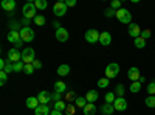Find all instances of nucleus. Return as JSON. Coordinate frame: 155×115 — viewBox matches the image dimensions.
I'll use <instances>...</instances> for the list:
<instances>
[{
	"mask_svg": "<svg viewBox=\"0 0 155 115\" xmlns=\"http://www.w3.org/2000/svg\"><path fill=\"white\" fill-rule=\"evenodd\" d=\"M37 8L34 6V2H28V3H25L23 8H22V14L23 17H27V19H34L37 14Z\"/></svg>",
	"mask_w": 155,
	"mask_h": 115,
	"instance_id": "1",
	"label": "nucleus"
},
{
	"mask_svg": "<svg viewBox=\"0 0 155 115\" xmlns=\"http://www.w3.org/2000/svg\"><path fill=\"white\" fill-rule=\"evenodd\" d=\"M116 19L123 23H129V25L132 23V14H130V11L126 9V8H121V9L116 11Z\"/></svg>",
	"mask_w": 155,
	"mask_h": 115,
	"instance_id": "2",
	"label": "nucleus"
},
{
	"mask_svg": "<svg viewBox=\"0 0 155 115\" xmlns=\"http://www.w3.org/2000/svg\"><path fill=\"white\" fill-rule=\"evenodd\" d=\"M34 56H36L34 48L27 47V48H23V50H22V61H23L25 64H33V62L36 61Z\"/></svg>",
	"mask_w": 155,
	"mask_h": 115,
	"instance_id": "3",
	"label": "nucleus"
},
{
	"mask_svg": "<svg viewBox=\"0 0 155 115\" xmlns=\"http://www.w3.org/2000/svg\"><path fill=\"white\" fill-rule=\"evenodd\" d=\"M118 73H120V66L116 62H110L109 66L106 67V78H109V79L118 76Z\"/></svg>",
	"mask_w": 155,
	"mask_h": 115,
	"instance_id": "4",
	"label": "nucleus"
},
{
	"mask_svg": "<svg viewBox=\"0 0 155 115\" xmlns=\"http://www.w3.org/2000/svg\"><path fill=\"white\" fill-rule=\"evenodd\" d=\"M20 39L23 42H33L34 41V31L30 27H23L20 30Z\"/></svg>",
	"mask_w": 155,
	"mask_h": 115,
	"instance_id": "5",
	"label": "nucleus"
},
{
	"mask_svg": "<svg viewBox=\"0 0 155 115\" xmlns=\"http://www.w3.org/2000/svg\"><path fill=\"white\" fill-rule=\"evenodd\" d=\"M8 61L12 62V64L20 62L22 61V52H20L19 48H9V52H8Z\"/></svg>",
	"mask_w": 155,
	"mask_h": 115,
	"instance_id": "6",
	"label": "nucleus"
},
{
	"mask_svg": "<svg viewBox=\"0 0 155 115\" xmlns=\"http://www.w3.org/2000/svg\"><path fill=\"white\" fill-rule=\"evenodd\" d=\"M99 36H101V33L99 31H96V30H87V33H85V41L88 42V44H96V42H99Z\"/></svg>",
	"mask_w": 155,
	"mask_h": 115,
	"instance_id": "7",
	"label": "nucleus"
},
{
	"mask_svg": "<svg viewBox=\"0 0 155 115\" xmlns=\"http://www.w3.org/2000/svg\"><path fill=\"white\" fill-rule=\"evenodd\" d=\"M53 12H54V16H58V17L65 16V12H67V5H65V2H58V3H54Z\"/></svg>",
	"mask_w": 155,
	"mask_h": 115,
	"instance_id": "8",
	"label": "nucleus"
},
{
	"mask_svg": "<svg viewBox=\"0 0 155 115\" xmlns=\"http://www.w3.org/2000/svg\"><path fill=\"white\" fill-rule=\"evenodd\" d=\"M37 100H39V103H41V104H48L50 101L53 100V95H51L50 92H47V90H42V92H39Z\"/></svg>",
	"mask_w": 155,
	"mask_h": 115,
	"instance_id": "9",
	"label": "nucleus"
},
{
	"mask_svg": "<svg viewBox=\"0 0 155 115\" xmlns=\"http://www.w3.org/2000/svg\"><path fill=\"white\" fill-rule=\"evenodd\" d=\"M127 33L130 37H134V39H137V37L141 36V30H140V25L137 23H130L129 25V28H127Z\"/></svg>",
	"mask_w": 155,
	"mask_h": 115,
	"instance_id": "10",
	"label": "nucleus"
},
{
	"mask_svg": "<svg viewBox=\"0 0 155 115\" xmlns=\"http://www.w3.org/2000/svg\"><path fill=\"white\" fill-rule=\"evenodd\" d=\"M127 78L130 79L132 83H134V81H140L141 75H140L138 67H130V69H129V72H127Z\"/></svg>",
	"mask_w": 155,
	"mask_h": 115,
	"instance_id": "11",
	"label": "nucleus"
},
{
	"mask_svg": "<svg viewBox=\"0 0 155 115\" xmlns=\"http://www.w3.org/2000/svg\"><path fill=\"white\" fill-rule=\"evenodd\" d=\"M113 107H115V110L123 112V110L127 109V101H126L124 98H116L115 103H113Z\"/></svg>",
	"mask_w": 155,
	"mask_h": 115,
	"instance_id": "12",
	"label": "nucleus"
},
{
	"mask_svg": "<svg viewBox=\"0 0 155 115\" xmlns=\"http://www.w3.org/2000/svg\"><path fill=\"white\" fill-rule=\"evenodd\" d=\"M56 39H58L59 42H65V41L68 39V31H67L65 28L56 30Z\"/></svg>",
	"mask_w": 155,
	"mask_h": 115,
	"instance_id": "13",
	"label": "nucleus"
},
{
	"mask_svg": "<svg viewBox=\"0 0 155 115\" xmlns=\"http://www.w3.org/2000/svg\"><path fill=\"white\" fill-rule=\"evenodd\" d=\"M110 42H112L110 33H109V31H102L101 36H99V44H101V45H110Z\"/></svg>",
	"mask_w": 155,
	"mask_h": 115,
	"instance_id": "14",
	"label": "nucleus"
},
{
	"mask_svg": "<svg viewBox=\"0 0 155 115\" xmlns=\"http://www.w3.org/2000/svg\"><path fill=\"white\" fill-rule=\"evenodd\" d=\"M2 8L6 12H12L14 8H16V2H14V0H3V2H2Z\"/></svg>",
	"mask_w": 155,
	"mask_h": 115,
	"instance_id": "15",
	"label": "nucleus"
},
{
	"mask_svg": "<svg viewBox=\"0 0 155 115\" xmlns=\"http://www.w3.org/2000/svg\"><path fill=\"white\" fill-rule=\"evenodd\" d=\"M39 100H37V96H30V98H27V107L28 109H33V110H36L37 107H39Z\"/></svg>",
	"mask_w": 155,
	"mask_h": 115,
	"instance_id": "16",
	"label": "nucleus"
},
{
	"mask_svg": "<svg viewBox=\"0 0 155 115\" xmlns=\"http://www.w3.org/2000/svg\"><path fill=\"white\" fill-rule=\"evenodd\" d=\"M8 41L11 42V44H17V42H20L22 39H20V33L19 31H9L8 33Z\"/></svg>",
	"mask_w": 155,
	"mask_h": 115,
	"instance_id": "17",
	"label": "nucleus"
},
{
	"mask_svg": "<svg viewBox=\"0 0 155 115\" xmlns=\"http://www.w3.org/2000/svg\"><path fill=\"white\" fill-rule=\"evenodd\" d=\"M34 113H36V115H50L51 110H50L48 104H39V107L34 110Z\"/></svg>",
	"mask_w": 155,
	"mask_h": 115,
	"instance_id": "18",
	"label": "nucleus"
},
{
	"mask_svg": "<svg viewBox=\"0 0 155 115\" xmlns=\"http://www.w3.org/2000/svg\"><path fill=\"white\" fill-rule=\"evenodd\" d=\"M99 98V95H98V92L96 90H88L87 92V95H85V100H87V103H96V100Z\"/></svg>",
	"mask_w": 155,
	"mask_h": 115,
	"instance_id": "19",
	"label": "nucleus"
},
{
	"mask_svg": "<svg viewBox=\"0 0 155 115\" xmlns=\"http://www.w3.org/2000/svg\"><path fill=\"white\" fill-rule=\"evenodd\" d=\"M115 112V107H113V104H109V103H106L104 106H101V113L102 115H112Z\"/></svg>",
	"mask_w": 155,
	"mask_h": 115,
	"instance_id": "20",
	"label": "nucleus"
},
{
	"mask_svg": "<svg viewBox=\"0 0 155 115\" xmlns=\"http://www.w3.org/2000/svg\"><path fill=\"white\" fill-rule=\"evenodd\" d=\"M58 75L59 76H67L70 75V66H67V64H62V66L58 67Z\"/></svg>",
	"mask_w": 155,
	"mask_h": 115,
	"instance_id": "21",
	"label": "nucleus"
},
{
	"mask_svg": "<svg viewBox=\"0 0 155 115\" xmlns=\"http://www.w3.org/2000/svg\"><path fill=\"white\" fill-rule=\"evenodd\" d=\"M54 90H56L58 93L67 92V84H65V83H62V81H56V83H54Z\"/></svg>",
	"mask_w": 155,
	"mask_h": 115,
	"instance_id": "22",
	"label": "nucleus"
},
{
	"mask_svg": "<svg viewBox=\"0 0 155 115\" xmlns=\"http://www.w3.org/2000/svg\"><path fill=\"white\" fill-rule=\"evenodd\" d=\"M96 113V106L93 103H87V106L84 107V115H95Z\"/></svg>",
	"mask_w": 155,
	"mask_h": 115,
	"instance_id": "23",
	"label": "nucleus"
},
{
	"mask_svg": "<svg viewBox=\"0 0 155 115\" xmlns=\"http://www.w3.org/2000/svg\"><path fill=\"white\" fill-rule=\"evenodd\" d=\"M124 92H126V89H124L123 84H118V86L115 87V95H116V98H123Z\"/></svg>",
	"mask_w": 155,
	"mask_h": 115,
	"instance_id": "24",
	"label": "nucleus"
},
{
	"mask_svg": "<svg viewBox=\"0 0 155 115\" xmlns=\"http://www.w3.org/2000/svg\"><path fill=\"white\" fill-rule=\"evenodd\" d=\"M34 6H36L37 9H41V11H44V9H47L48 3L45 2V0H34Z\"/></svg>",
	"mask_w": 155,
	"mask_h": 115,
	"instance_id": "25",
	"label": "nucleus"
},
{
	"mask_svg": "<svg viewBox=\"0 0 155 115\" xmlns=\"http://www.w3.org/2000/svg\"><path fill=\"white\" fill-rule=\"evenodd\" d=\"M134 45H135L137 48H144V47H146V41L140 36V37H137V39H134Z\"/></svg>",
	"mask_w": 155,
	"mask_h": 115,
	"instance_id": "26",
	"label": "nucleus"
},
{
	"mask_svg": "<svg viewBox=\"0 0 155 115\" xmlns=\"http://www.w3.org/2000/svg\"><path fill=\"white\" fill-rule=\"evenodd\" d=\"M74 104H76V107L84 109V107L87 106V100H85V98H82V96H78V98H76V101H74Z\"/></svg>",
	"mask_w": 155,
	"mask_h": 115,
	"instance_id": "27",
	"label": "nucleus"
},
{
	"mask_svg": "<svg viewBox=\"0 0 155 115\" xmlns=\"http://www.w3.org/2000/svg\"><path fill=\"white\" fill-rule=\"evenodd\" d=\"M45 17L42 16V14H37L36 17H34V23L37 25V27H44V25H45Z\"/></svg>",
	"mask_w": 155,
	"mask_h": 115,
	"instance_id": "28",
	"label": "nucleus"
},
{
	"mask_svg": "<svg viewBox=\"0 0 155 115\" xmlns=\"http://www.w3.org/2000/svg\"><path fill=\"white\" fill-rule=\"evenodd\" d=\"M141 90V83L140 81H134L132 84H130V92L132 93H138Z\"/></svg>",
	"mask_w": 155,
	"mask_h": 115,
	"instance_id": "29",
	"label": "nucleus"
},
{
	"mask_svg": "<svg viewBox=\"0 0 155 115\" xmlns=\"http://www.w3.org/2000/svg\"><path fill=\"white\" fill-rule=\"evenodd\" d=\"M20 22H17V20H12L11 23H9V31H19L20 33Z\"/></svg>",
	"mask_w": 155,
	"mask_h": 115,
	"instance_id": "30",
	"label": "nucleus"
},
{
	"mask_svg": "<svg viewBox=\"0 0 155 115\" xmlns=\"http://www.w3.org/2000/svg\"><path fill=\"white\" fill-rule=\"evenodd\" d=\"M115 100H116V95H115V92H107V93H106V103H109V104H113V103H115Z\"/></svg>",
	"mask_w": 155,
	"mask_h": 115,
	"instance_id": "31",
	"label": "nucleus"
},
{
	"mask_svg": "<svg viewBox=\"0 0 155 115\" xmlns=\"http://www.w3.org/2000/svg\"><path fill=\"white\" fill-rule=\"evenodd\" d=\"M54 109H56V110H59V112H64V110L67 109V104L64 103L62 100H61V101H56V103H54Z\"/></svg>",
	"mask_w": 155,
	"mask_h": 115,
	"instance_id": "32",
	"label": "nucleus"
},
{
	"mask_svg": "<svg viewBox=\"0 0 155 115\" xmlns=\"http://www.w3.org/2000/svg\"><path fill=\"white\" fill-rule=\"evenodd\" d=\"M146 106L147 107H155V95H149L147 98H146Z\"/></svg>",
	"mask_w": 155,
	"mask_h": 115,
	"instance_id": "33",
	"label": "nucleus"
},
{
	"mask_svg": "<svg viewBox=\"0 0 155 115\" xmlns=\"http://www.w3.org/2000/svg\"><path fill=\"white\" fill-rule=\"evenodd\" d=\"M76 98H78V96H76V93H74L73 90L65 93V100H67V101H70V103H74V101H76Z\"/></svg>",
	"mask_w": 155,
	"mask_h": 115,
	"instance_id": "34",
	"label": "nucleus"
},
{
	"mask_svg": "<svg viewBox=\"0 0 155 115\" xmlns=\"http://www.w3.org/2000/svg\"><path fill=\"white\" fill-rule=\"evenodd\" d=\"M104 16L109 17V19H110V17H116V11L112 9V8H107V9L104 11Z\"/></svg>",
	"mask_w": 155,
	"mask_h": 115,
	"instance_id": "35",
	"label": "nucleus"
},
{
	"mask_svg": "<svg viewBox=\"0 0 155 115\" xmlns=\"http://www.w3.org/2000/svg\"><path fill=\"white\" fill-rule=\"evenodd\" d=\"M109 78H101L99 81H98V87H102V89H104V87H109Z\"/></svg>",
	"mask_w": 155,
	"mask_h": 115,
	"instance_id": "36",
	"label": "nucleus"
},
{
	"mask_svg": "<svg viewBox=\"0 0 155 115\" xmlns=\"http://www.w3.org/2000/svg\"><path fill=\"white\" fill-rule=\"evenodd\" d=\"M22 70H25V64H22V62H16V64H14V72H16V73H20Z\"/></svg>",
	"mask_w": 155,
	"mask_h": 115,
	"instance_id": "37",
	"label": "nucleus"
},
{
	"mask_svg": "<svg viewBox=\"0 0 155 115\" xmlns=\"http://www.w3.org/2000/svg\"><path fill=\"white\" fill-rule=\"evenodd\" d=\"M110 8H112V9H115V11L121 9V2H120V0H113V2L110 3Z\"/></svg>",
	"mask_w": 155,
	"mask_h": 115,
	"instance_id": "38",
	"label": "nucleus"
},
{
	"mask_svg": "<svg viewBox=\"0 0 155 115\" xmlns=\"http://www.w3.org/2000/svg\"><path fill=\"white\" fill-rule=\"evenodd\" d=\"M27 75H33L34 73V67H33V64H25V70H23Z\"/></svg>",
	"mask_w": 155,
	"mask_h": 115,
	"instance_id": "39",
	"label": "nucleus"
},
{
	"mask_svg": "<svg viewBox=\"0 0 155 115\" xmlns=\"http://www.w3.org/2000/svg\"><path fill=\"white\" fill-rule=\"evenodd\" d=\"M6 79H8V73L6 72H0V84L5 86L6 84Z\"/></svg>",
	"mask_w": 155,
	"mask_h": 115,
	"instance_id": "40",
	"label": "nucleus"
},
{
	"mask_svg": "<svg viewBox=\"0 0 155 115\" xmlns=\"http://www.w3.org/2000/svg\"><path fill=\"white\" fill-rule=\"evenodd\" d=\"M147 93L149 95H155V81L150 83V84H147Z\"/></svg>",
	"mask_w": 155,
	"mask_h": 115,
	"instance_id": "41",
	"label": "nucleus"
},
{
	"mask_svg": "<svg viewBox=\"0 0 155 115\" xmlns=\"http://www.w3.org/2000/svg\"><path fill=\"white\" fill-rule=\"evenodd\" d=\"M150 34H152V31H150V30H143V31H141V37H143L144 41H147V39H149Z\"/></svg>",
	"mask_w": 155,
	"mask_h": 115,
	"instance_id": "42",
	"label": "nucleus"
},
{
	"mask_svg": "<svg viewBox=\"0 0 155 115\" xmlns=\"http://www.w3.org/2000/svg\"><path fill=\"white\" fill-rule=\"evenodd\" d=\"M65 113H67V115H73V113H74V106H73V104H67Z\"/></svg>",
	"mask_w": 155,
	"mask_h": 115,
	"instance_id": "43",
	"label": "nucleus"
},
{
	"mask_svg": "<svg viewBox=\"0 0 155 115\" xmlns=\"http://www.w3.org/2000/svg\"><path fill=\"white\" fill-rule=\"evenodd\" d=\"M33 67H34V69H42V62L36 59V61L33 62Z\"/></svg>",
	"mask_w": 155,
	"mask_h": 115,
	"instance_id": "44",
	"label": "nucleus"
},
{
	"mask_svg": "<svg viewBox=\"0 0 155 115\" xmlns=\"http://www.w3.org/2000/svg\"><path fill=\"white\" fill-rule=\"evenodd\" d=\"M65 5H67V8H68V6L71 8V6H74V5H76V0H67Z\"/></svg>",
	"mask_w": 155,
	"mask_h": 115,
	"instance_id": "45",
	"label": "nucleus"
},
{
	"mask_svg": "<svg viewBox=\"0 0 155 115\" xmlns=\"http://www.w3.org/2000/svg\"><path fill=\"white\" fill-rule=\"evenodd\" d=\"M53 101H54V103H56V101H61V93L54 92V93H53Z\"/></svg>",
	"mask_w": 155,
	"mask_h": 115,
	"instance_id": "46",
	"label": "nucleus"
},
{
	"mask_svg": "<svg viewBox=\"0 0 155 115\" xmlns=\"http://www.w3.org/2000/svg\"><path fill=\"white\" fill-rule=\"evenodd\" d=\"M53 27H54L56 30H59V28H62V27H61V23H59L58 20H54V22H53Z\"/></svg>",
	"mask_w": 155,
	"mask_h": 115,
	"instance_id": "47",
	"label": "nucleus"
},
{
	"mask_svg": "<svg viewBox=\"0 0 155 115\" xmlns=\"http://www.w3.org/2000/svg\"><path fill=\"white\" fill-rule=\"evenodd\" d=\"M50 115H64V113H62V112H59V110H56V109H53Z\"/></svg>",
	"mask_w": 155,
	"mask_h": 115,
	"instance_id": "48",
	"label": "nucleus"
},
{
	"mask_svg": "<svg viewBox=\"0 0 155 115\" xmlns=\"http://www.w3.org/2000/svg\"><path fill=\"white\" fill-rule=\"evenodd\" d=\"M22 22H23V25H30V19H27V17H23Z\"/></svg>",
	"mask_w": 155,
	"mask_h": 115,
	"instance_id": "49",
	"label": "nucleus"
}]
</instances>
